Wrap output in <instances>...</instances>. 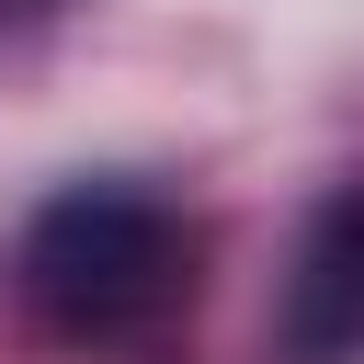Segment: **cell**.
<instances>
[{
    "mask_svg": "<svg viewBox=\"0 0 364 364\" xmlns=\"http://www.w3.org/2000/svg\"><path fill=\"white\" fill-rule=\"evenodd\" d=\"M273 318H284V353H307V364L364 353V193H330V205L307 216Z\"/></svg>",
    "mask_w": 364,
    "mask_h": 364,
    "instance_id": "cell-2",
    "label": "cell"
},
{
    "mask_svg": "<svg viewBox=\"0 0 364 364\" xmlns=\"http://www.w3.org/2000/svg\"><path fill=\"white\" fill-rule=\"evenodd\" d=\"M182 216L136 182H68L57 205H34L23 228V296L68 330V341H114V330H148L171 296H182Z\"/></svg>",
    "mask_w": 364,
    "mask_h": 364,
    "instance_id": "cell-1",
    "label": "cell"
}]
</instances>
